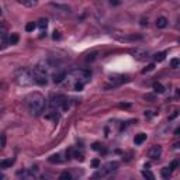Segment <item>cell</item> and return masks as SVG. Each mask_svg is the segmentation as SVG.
<instances>
[{"mask_svg":"<svg viewBox=\"0 0 180 180\" xmlns=\"http://www.w3.org/2000/svg\"><path fill=\"white\" fill-rule=\"evenodd\" d=\"M92 73L89 71H83V69H75V71L69 72L68 75H65V79L62 80V83L65 87L68 89H73L75 92H80L85 83H87L90 80Z\"/></svg>","mask_w":180,"mask_h":180,"instance_id":"obj_1","label":"cell"},{"mask_svg":"<svg viewBox=\"0 0 180 180\" xmlns=\"http://www.w3.org/2000/svg\"><path fill=\"white\" fill-rule=\"evenodd\" d=\"M25 107H27L28 113L31 116L38 117L42 113H45V110H47V100H45V97L42 94L31 93L25 99Z\"/></svg>","mask_w":180,"mask_h":180,"instance_id":"obj_2","label":"cell"},{"mask_svg":"<svg viewBox=\"0 0 180 180\" xmlns=\"http://www.w3.org/2000/svg\"><path fill=\"white\" fill-rule=\"evenodd\" d=\"M31 72H32V79H34V83L41 85V86L47 85V82H48V73H47V69H45L44 66L37 65V66H35V68H34Z\"/></svg>","mask_w":180,"mask_h":180,"instance_id":"obj_3","label":"cell"},{"mask_svg":"<svg viewBox=\"0 0 180 180\" xmlns=\"http://www.w3.org/2000/svg\"><path fill=\"white\" fill-rule=\"evenodd\" d=\"M17 83L20 86H30L34 83V79H32V72L28 69H21V71L17 73Z\"/></svg>","mask_w":180,"mask_h":180,"instance_id":"obj_4","label":"cell"},{"mask_svg":"<svg viewBox=\"0 0 180 180\" xmlns=\"http://www.w3.org/2000/svg\"><path fill=\"white\" fill-rule=\"evenodd\" d=\"M117 167H118L117 162H109L107 165H104V167H103L100 172L94 174V177H104V176H107L110 173H113L114 170H117Z\"/></svg>","mask_w":180,"mask_h":180,"instance_id":"obj_5","label":"cell"},{"mask_svg":"<svg viewBox=\"0 0 180 180\" xmlns=\"http://www.w3.org/2000/svg\"><path fill=\"white\" fill-rule=\"evenodd\" d=\"M128 82V76H118V78H110V83L106 86V89L109 87H116V86H120L121 83H125Z\"/></svg>","mask_w":180,"mask_h":180,"instance_id":"obj_6","label":"cell"},{"mask_svg":"<svg viewBox=\"0 0 180 180\" xmlns=\"http://www.w3.org/2000/svg\"><path fill=\"white\" fill-rule=\"evenodd\" d=\"M160 155H162V146L160 145H153L152 148L148 151V156L151 158V159H159L160 158Z\"/></svg>","mask_w":180,"mask_h":180,"instance_id":"obj_7","label":"cell"},{"mask_svg":"<svg viewBox=\"0 0 180 180\" xmlns=\"http://www.w3.org/2000/svg\"><path fill=\"white\" fill-rule=\"evenodd\" d=\"M131 54H132L134 58H137V59H145V58H148V51H145V49H139V48H135L131 51Z\"/></svg>","mask_w":180,"mask_h":180,"instance_id":"obj_8","label":"cell"},{"mask_svg":"<svg viewBox=\"0 0 180 180\" xmlns=\"http://www.w3.org/2000/svg\"><path fill=\"white\" fill-rule=\"evenodd\" d=\"M14 165V158H7V159H3L0 160V169H8Z\"/></svg>","mask_w":180,"mask_h":180,"instance_id":"obj_9","label":"cell"},{"mask_svg":"<svg viewBox=\"0 0 180 180\" xmlns=\"http://www.w3.org/2000/svg\"><path fill=\"white\" fill-rule=\"evenodd\" d=\"M16 1L25 6V7H34V6L38 4V0H16Z\"/></svg>","mask_w":180,"mask_h":180,"instance_id":"obj_10","label":"cell"},{"mask_svg":"<svg viewBox=\"0 0 180 180\" xmlns=\"http://www.w3.org/2000/svg\"><path fill=\"white\" fill-rule=\"evenodd\" d=\"M167 18L166 17H158L156 18V27L158 28H165V27H167Z\"/></svg>","mask_w":180,"mask_h":180,"instance_id":"obj_11","label":"cell"},{"mask_svg":"<svg viewBox=\"0 0 180 180\" xmlns=\"http://www.w3.org/2000/svg\"><path fill=\"white\" fill-rule=\"evenodd\" d=\"M65 72H59V73H56V75H54V82L56 83V85H61L62 83V80L65 79Z\"/></svg>","mask_w":180,"mask_h":180,"instance_id":"obj_12","label":"cell"},{"mask_svg":"<svg viewBox=\"0 0 180 180\" xmlns=\"http://www.w3.org/2000/svg\"><path fill=\"white\" fill-rule=\"evenodd\" d=\"M146 139V134H138V135H135V138H134V142L137 144V145H141L142 142Z\"/></svg>","mask_w":180,"mask_h":180,"instance_id":"obj_13","label":"cell"},{"mask_svg":"<svg viewBox=\"0 0 180 180\" xmlns=\"http://www.w3.org/2000/svg\"><path fill=\"white\" fill-rule=\"evenodd\" d=\"M166 51H163V52H158V54L153 55V59H155V62H162V61H165V58H166Z\"/></svg>","mask_w":180,"mask_h":180,"instance_id":"obj_14","label":"cell"},{"mask_svg":"<svg viewBox=\"0 0 180 180\" xmlns=\"http://www.w3.org/2000/svg\"><path fill=\"white\" fill-rule=\"evenodd\" d=\"M153 90L156 92V93H165V87L162 83H159V82H156V83H153Z\"/></svg>","mask_w":180,"mask_h":180,"instance_id":"obj_15","label":"cell"},{"mask_svg":"<svg viewBox=\"0 0 180 180\" xmlns=\"http://www.w3.org/2000/svg\"><path fill=\"white\" fill-rule=\"evenodd\" d=\"M37 27H39L41 30H47V27H48V20L47 18H41L38 21V24H37Z\"/></svg>","mask_w":180,"mask_h":180,"instance_id":"obj_16","label":"cell"},{"mask_svg":"<svg viewBox=\"0 0 180 180\" xmlns=\"http://www.w3.org/2000/svg\"><path fill=\"white\" fill-rule=\"evenodd\" d=\"M18 39H20L18 34H11V35H10V38H8V42H10L11 45H14V44H17V42H18Z\"/></svg>","mask_w":180,"mask_h":180,"instance_id":"obj_17","label":"cell"},{"mask_svg":"<svg viewBox=\"0 0 180 180\" xmlns=\"http://www.w3.org/2000/svg\"><path fill=\"white\" fill-rule=\"evenodd\" d=\"M160 174H162L163 179H169V177H170V169H169V167H163V169L160 170Z\"/></svg>","mask_w":180,"mask_h":180,"instance_id":"obj_18","label":"cell"},{"mask_svg":"<svg viewBox=\"0 0 180 180\" xmlns=\"http://www.w3.org/2000/svg\"><path fill=\"white\" fill-rule=\"evenodd\" d=\"M51 163H61V156L56 153V155H52V156H49V159H48Z\"/></svg>","mask_w":180,"mask_h":180,"instance_id":"obj_19","label":"cell"},{"mask_svg":"<svg viewBox=\"0 0 180 180\" xmlns=\"http://www.w3.org/2000/svg\"><path fill=\"white\" fill-rule=\"evenodd\" d=\"M142 176H144L145 179H149V180H153V179H155L153 173L151 172V170H144V172H142Z\"/></svg>","mask_w":180,"mask_h":180,"instance_id":"obj_20","label":"cell"},{"mask_svg":"<svg viewBox=\"0 0 180 180\" xmlns=\"http://www.w3.org/2000/svg\"><path fill=\"white\" fill-rule=\"evenodd\" d=\"M35 28H37V24H35V23H32V21H31V23H28L27 25H25V31H28V32L34 31Z\"/></svg>","mask_w":180,"mask_h":180,"instance_id":"obj_21","label":"cell"},{"mask_svg":"<svg viewBox=\"0 0 180 180\" xmlns=\"http://www.w3.org/2000/svg\"><path fill=\"white\" fill-rule=\"evenodd\" d=\"M47 118H52V120H55V121H58V120H59L58 111H51L49 114H47Z\"/></svg>","mask_w":180,"mask_h":180,"instance_id":"obj_22","label":"cell"},{"mask_svg":"<svg viewBox=\"0 0 180 180\" xmlns=\"http://www.w3.org/2000/svg\"><path fill=\"white\" fill-rule=\"evenodd\" d=\"M59 179H61V180H71L72 176H71V173H69V172H63L62 174L59 176Z\"/></svg>","mask_w":180,"mask_h":180,"instance_id":"obj_23","label":"cell"},{"mask_svg":"<svg viewBox=\"0 0 180 180\" xmlns=\"http://www.w3.org/2000/svg\"><path fill=\"white\" fill-rule=\"evenodd\" d=\"M72 155H73V158H75V159H78V160H80V162H83V160H85V156H83L82 153H79V152H72Z\"/></svg>","mask_w":180,"mask_h":180,"instance_id":"obj_24","label":"cell"},{"mask_svg":"<svg viewBox=\"0 0 180 180\" xmlns=\"http://www.w3.org/2000/svg\"><path fill=\"white\" fill-rule=\"evenodd\" d=\"M170 65H172L173 69H177V68H179V65H180V61L177 59V58H174V59H172V61H170Z\"/></svg>","mask_w":180,"mask_h":180,"instance_id":"obj_25","label":"cell"},{"mask_svg":"<svg viewBox=\"0 0 180 180\" xmlns=\"http://www.w3.org/2000/svg\"><path fill=\"white\" fill-rule=\"evenodd\" d=\"M177 166H179V160H173L172 163H170V166H169V169H170V172H173V170H176V169H177Z\"/></svg>","mask_w":180,"mask_h":180,"instance_id":"obj_26","label":"cell"},{"mask_svg":"<svg viewBox=\"0 0 180 180\" xmlns=\"http://www.w3.org/2000/svg\"><path fill=\"white\" fill-rule=\"evenodd\" d=\"M6 146V135H0V148Z\"/></svg>","mask_w":180,"mask_h":180,"instance_id":"obj_27","label":"cell"},{"mask_svg":"<svg viewBox=\"0 0 180 180\" xmlns=\"http://www.w3.org/2000/svg\"><path fill=\"white\" fill-rule=\"evenodd\" d=\"M153 68H155V65L153 63H151V65H148L144 71H142V73H146V72H151V71H153Z\"/></svg>","mask_w":180,"mask_h":180,"instance_id":"obj_28","label":"cell"},{"mask_svg":"<svg viewBox=\"0 0 180 180\" xmlns=\"http://www.w3.org/2000/svg\"><path fill=\"white\" fill-rule=\"evenodd\" d=\"M144 99H145V100H151V102H155V96H152V94H146V96H144Z\"/></svg>","mask_w":180,"mask_h":180,"instance_id":"obj_29","label":"cell"},{"mask_svg":"<svg viewBox=\"0 0 180 180\" xmlns=\"http://www.w3.org/2000/svg\"><path fill=\"white\" fill-rule=\"evenodd\" d=\"M52 38H54V39H59V38H61V32H59V31H55L54 35H52Z\"/></svg>","mask_w":180,"mask_h":180,"instance_id":"obj_30","label":"cell"},{"mask_svg":"<svg viewBox=\"0 0 180 180\" xmlns=\"http://www.w3.org/2000/svg\"><path fill=\"white\" fill-rule=\"evenodd\" d=\"M120 3H121L120 0H110V4H111V6H118Z\"/></svg>","mask_w":180,"mask_h":180,"instance_id":"obj_31","label":"cell"},{"mask_svg":"<svg viewBox=\"0 0 180 180\" xmlns=\"http://www.w3.org/2000/svg\"><path fill=\"white\" fill-rule=\"evenodd\" d=\"M92 165H93L94 167H97V166H99V165H100V162H99V159H94L93 162H92Z\"/></svg>","mask_w":180,"mask_h":180,"instance_id":"obj_32","label":"cell"},{"mask_svg":"<svg viewBox=\"0 0 180 180\" xmlns=\"http://www.w3.org/2000/svg\"><path fill=\"white\" fill-rule=\"evenodd\" d=\"M141 25H148V20L142 18V20H141Z\"/></svg>","mask_w":180,"mask_h":180,"instance_id":"obj_33","label":"cell"},{"mask_svg":"<svg viewBox=\"0 0 180 180\" xmlns=\"http://www.w3.org/2000/svg\"><path fill=\"white\" fill-rule=\"evenodd\" d=\"M93 149H94V151H99V149H100V145H99V144H94Z\"/></svg>","mask_w":180,"mask_h":180,"instance_id":"obj_34","label":"cell"},{"mask_svg":"<svg viewBox=\"0 0 180 180\" xmlns=\"http://www.w3.org/2000/svg\"><path fill=\"white\" fill-rule=\"evenodd\" d=\"M94 55H96V54H92V55H87V61H90V59H94Z\"/></svg>","mask_w":180,"mask_h":180,"instance_id":"obj_35","label":"cell"},{"mask_svg":"<svg viewBox=\"0 0 180 180\" xmlns=\"http://www.w3.org/2000/svg\"><path fill=\"white\" fill-rule=\"evenodd\" d=\"M130 106H131V104H124V103L120 104V107H123V109H127V107H130Z\"/></svg>","mask_w":180,"mask_h":180,"instance_id":"obj_36","label":"cell"},{"mask_svg":"<svg viewBox=\"0 0 180 180\" xmlns=\"http://www.w3.org/2000/svg\"><path fill=\"white\" fill-rule=\"evenodd\" d=\"M145 116H146V117H151V111H146V113H145Z\"/></svg>","mask_w":180,"mask_h":180,"instance_id":"obj_37","label":"cell"},{"mask_svg":"<svg viewBox=\"0 0 180 180\" xmlns=\"http://www.w3.org/2000/svg\"><path fill=\"white\" fill-rule=\"evenodd\" d=\"M176 117H177V113H174V114H173L172 117H170V120H173V118H176Z\"/></svg>","mask_w":180,"mask_h":180,"instance_id":"obj_38","label":"cell"},{"mask_svg":"<svg viewBox=\"0 0 180 180\" xmlns=\"http://www.w3.org/2000/svg\"><path fill=\"white\" fill-rule=\"evenodd\" d=\"M3 177H4V176H3V174H1V173H0V179H3Z\"/></svg>","mask_w":180,"mask_h":180,"instance_id":"obj_39","label":"cell"},{"mask_svg":"<svg viewBox=\"0 0 180 180\" xmlns=\"http://www.w3.org/2000/svg\"><path fill=\"white\" fill-rule=\"evenodd\" d=\"M0 16H1V8H0Z\"/></svg>","mask_w":180,"mask_h":180,"instance_id":"obj_40","label":"cell"}]
</instances>
